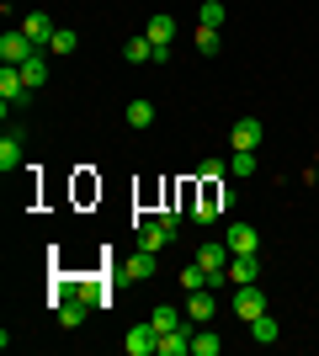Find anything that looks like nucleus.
Returning <instances> with one entry per match:
<instances>
[{
	"mask_svg": "<svg viewBox=\"0 0 319 356\" xmlns=\"http://www.w3.org/2000/svg\"><path fill=\"white\" fill-rule=\"evenodd\" d=\"M218 48H224V27H197V54H218Z\"/></svg>",
	"mask_w": 319,
	"mask_h": 356,
	"instance_id": "22",
	"label": "nucleus"
},
{
	"mask_svg": "<svg viewBox=\"0 0 319 356\" xmlns=\"http://www.w3.org/2000/svg\"><path fill=\"white\" fill-rule=\"evenodd\" d=\"M234 314H240L245 325H250V319H256V314H266V293H261L256 282H245L240 293H234Z\"/></svg>",
	"mask_w": 319,
	"mask_h": 356,
	"instance_id": "8",
	"label": "nucleus"
},
{
	"mask_svg": "<svg viewBox=\"0 0 319 356\" xmlns=\"http://www.w3.org/2000/svg\"><path fill=\"white\" fill-rule=\"evenodd\" d=\"M75 48H80V38L69 27H59V32H54V43H48V54H59V59H64V54H75Z\"/></svg>",
	"mask_w": 319,
	"mask_h": 356,
	"instance_id": "24",
	"label": "nucleus"
},
{
	"mask_svg": "<svg viewBox=\"0 0 319 356\" xmlns=\"http://www.w3.org/2000/svg\"><path fill=\"white\" fill-rule=\"evenodd\" d=\"M144 38H149V43H160V48H170L176 43V16H149V27H144Z\"/></svg>",
	"mask_w": 319,
	"mask_h": 356,
	"instance_id": "14",
	"label": "nucleus"
},
{
	"mask_svg": "<svg viewBox=\"0 0 319 356\" xmlns=\"http://www.w3.org/2000/svg\"><path fill=\"white\" fill-rule=\"evenodd\" d=\"M186 314H192L197 325H208L213 314H218V298H213V287H197V293H186Z\"/></svg>",
	"mask_w": 319,
	"mask_h": 356,
	"instance_id": "9",
	"label": "nucleus"
},
{
	"mask_svg": "<svg viewBox=\"0 0 319 356\" xmlns=\"http://www.w3.org/2000/svg\"><path fill=\"white\" fill-rule=\"evenodd\" d=\"M181 319H186V314H181V309H176V303H160V309H154V314H149V325H154V330H160V335H165V330H181Z\"/></svg>",
	"mask_w": 319,
	"mask_h": 356,
	"instance_id": "18",
	"label": "nucleus"
},
{
	"mask_svg": "<svg viewBox=\"0 0 319 356\" xmlns=\"http://www.w3.org/2000/svg\"><path fill=\"white\" fill-rule=\"evenodd\" d=\"M85 309H91L85 298H64V303H59V309H54V314H59V325H64V330H75L80 319H85Z\"/></svg>",
	"mask_w": 319,
	"mask_h": 356,
	"instance_id": "17",
	"label": "nucleus"
},
{
	"mask_svg": "<svg viewBox=\"0 0 319 356\" xmlns=\"http://www.w3.org/2000/svg\"><path fill=\"white\" fill-rule=\"evenodd\" d=\"M133 229H138V245H144V250H154V255H160V250L170 245V239H176V234H170V229H165L160 218H138Z\"/></svg>",
	"mask_w": 319,
	"mask_h": 356,
	"instance_id": "7",
	"label": "nucleus"
},
{
	"mask_svg": "<svg viewBox=\"0 0 319 356\" xmlns=\"http://www.w3.org/2000/svg\"><path fill=\"white\" fill-rule=\"evenodd\" d=\"M122 277H128V282L154 277V250H144V245H138V255H128V261H122Z\"/></svg>",
	"mask_w": 319,
	"mask_h": 356,
	"instance_id": "13",
	"label": "nucleus"
},
{
	"mask_svg": "<svg viewBox=\"0 0 319 356\" xmlns=\"http://www.w3.org/2000/svg\"><path fill=\"white\" fill-rule=\"evenodd\" d=\"M277 335H282V330H277V319H272V314H256V319H250V341H261V346H272Z\"/></svg>",
	"mask_w": 319,
	"mask_h": 356,
	"instance_id": "21",
	"label": "nucleus"
},
{
	"mask_svg": "<svg viewBox=\"0 0 319 356\" xmlns=\"http://www.w3.org/2000/svg\"><path fill=\"white\" fill-rule=\"evenodd\" d=\"M197 176H202V181H224V160H202Z\"/></svg>",
	"mask_w": 319,
	"mask_h": 356,
	"instance_id": "26",
	"label": "nucleus"
},
{
	"mask_svg": "<svg viewBox=\"0 0 319 356\" xmlns=\"http://www.w3.org/2000/svg\"><path fill=\"white\" fill-rule=\"evenodd\" d=\"M261 118H240L234 128H229V138H234V149H261Z\"/></svg>",
	"mask_w": 319,
	"mask_h": 356,
	"instance_id": "11",
	"label": "nucleus"
},
{
	"mask_svg": "<svg viewBox=\"0 0 319 356\" xmlns=\"http://www.w3.org/2000/svg\"><path fill=\"white\" fill-rule=\"evenodd\" d=\"M224 351V335H213V330L197 325V335H192V356H218Z\"/></svg>",
	"mask_w": 319,
	"mask_h": 356,
	"instance_id": "20",
	"label": "nucleus"
},
{
	"mask_svg": "<svg viewBox=\"0 0 319 356\" xmlns=\"http://www.w3.org/2000/svg\"><path fill=\"white\" fill-rule=\"evenodd\" d=\"M32 54H38V43H32V38H27V32H22V27L0 38V64H27Z\"/></svg>",
	"mask_w": 319,
	"mask_h": 356,
	"instance_id": "5",
	"label": "nucleus"
},
{
	"mask_svg": "<svg viewBox=\"0 0 319 356\" xmlns=\"http://www.w3.org/2000/svg\"><path fill=\"white\" fill-rule=\"evenodd\" d=\"M197 27H224V0H202L197 6Z\"/></svg>",
	"mask_w": 319,
	"mask_h": 356,
	"instance_id": "23",
	"label": "nucleus"
},
{
	"mask_svg": "<svg viewBox=\"0 0 319 356\" xmlns=\"http://www.w3.org/2000/svg\"><path fill=\"white\" fill-rule=\"evenodd\" d=\"M261 277V255H229V282L245 287V282H256Z\"/></svg>",
	"mask_w": 319,
	"mask_h": 356,
	"instance_id": "10",
	"label": "nucleus"
},
{
	"mask_svg": "<svg viewBox=\"0 0 319 356\" xmlns=\"http://www.w3.org/2000/svg\"><path fill=\"white\" fill-rule=\"evenodd\" d=\"M122 351H128V356H154V351H160V330H154L149 319L133 325L128 335H122Z\"/></svg>",
	"mask_w": 319,
	"mask_h": 356,
	"instance_id": "4",
	"label": "nucleus"
},
{
	"mask_svg": "<svg viewBox=\"0 0 319 356\" xmlns=\"http://www.w3.org/2000/svg\"><path fill=\"white\" fill-rule=\"evenodd\" d=\"M22 32L48 54V43H54V32H59V27H54V16H48V11H27V16H22Z\"/></svg>",
	"mask_w": 319,
	"mask_h": 356,
	"instance_id": "6",
	"label": "nucleus"
},
{
	"mask_svg": "<svg viewBox=\"0 0 319 356\" xmlns=\"http://www.w3.org/2000/svg\"><path fill=\"white\" fill-rule=\"evenodd\" d=\"M0 102H11V106H27L32 102V86L22 80L16 64H0Z\"/></svg>",
	"mask_w": 319,
	"mask_h": 356,
	"instance_id": "2",
	"label": "nucleus"
},
{
	"mask_svg": "<svg viewBox=\"0 0 319 356\" xmlns=\"http://www.w3.org/2000/svg\"><path fill=\"white\" fill-rule=\"evenodd\" d=\"M224 245L234 255H261V229H256V223H229V229H224Z\"/></svg>",
	"mask_w": 319,
	"mask_h": 356,
	"instance_id": "3",
	"label": "nucleus"
},
{
	"mask_svg": "<svg viewBox=\"0 0 319 356\" xmlns=\"http://www.w3.org/2000/svg\"><path fill=\"white\" fill-rule=\"evenodd\" d=\"M16 70H22V80H27L32 90H38V86H48V59H43V48H38V54H32L27 64H16Z\"/></svg>",
	"mask_w": 319,
	"mask_h": 356,
	"instance_id": "15",
	"label": "nucleus"
},
{
	"mask_svg": "<svg viewBox=\"0 0 319 356\" xmlns=\"http://www.w3.org/2000/svg\"><path fill=\"white\" fill-rule=\"evenodd\" d=\"M122 59L128 64H154V43L149 38H128V43H122Z\"/></svg>",
	"mask_w": 319,
	"mask_h": 356,
	"instance_id": "19",
	"label": "nucleus"
},
{
	"mask_svg": "<svg viewBox=\"0 0 319 356\" xmlns=\"http://www.w3.org/2000/svg\"><path fill=\"white\" fill-rule=\"evenodd\" d=\"M22 138H27V128H11L0 138V170H22Z\"/></svg>",
	"mask_w": 319,
	"mask_h": 356,
	"instance_id": "12",
	"label": "nucleus"
},
{
	"mask_svg": "<svg viewBox=\"0 0 319 356\" xmlns=\"http://www.w3.org/2000/svg\"><path fill=\"white\" fill-rule=\"evenodd\" d=\"M122 118H128V128H149V122H154V102H144V96H133V102L122 106Z\"/></svg>",
	"mask_w": 319,
	"mask_h": 356,
	"instance_id": "16",
	"label": "nucleus"
},
{
	"mask_svg": "<svg viewBox=\"0 0 319 356\" xmlns=\"http://www.w3.org/2000/svg\"><path fill=\"white\" fill-rule=\"evenodd\" d=\"M234 202H240V192H234V186H218V208L229 213V208H234Z\"/></svg>",
	"mask_w": 319,
	"mask_h": 356,
	"instance_id": "27",
	"label": "nucleus"
},
{
	"mask_svg": "<svg viewBox=\"0 0 319 356\" xmlns=\"http://www.w3.org/2000/svg\"><path fill=\"white\" fill-rule=\"evenodd\" d=\"M229 255H234V250H229L224 239H202V245H197V261L213 271V287H224V277H229Z\"/></svg>",
	"mask_w": 319,
	"mask_h": 356,
	"instance_id": "1",
	"label": "nucleus"
},
{
	"mask_svg": "<svg viewBox=\"0 0 319 356\" xmlns=\"http://www.w3.org/2000/svg\"><path fill=\"white\" fill-rule=\"evenodd\" d=\"M229 170H234V176H256V149H234Z\"/></svg>",
	"mask_w": 319,
	"mask_h": 356,
	"instance_id": "25",
	"label": "nucleus"
}]
</instances>
